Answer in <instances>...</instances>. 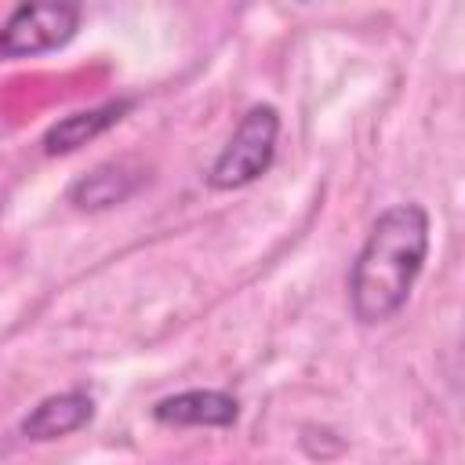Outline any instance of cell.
Returning a JSON list of instances; mask_svg holds the SVG:
<instances>
[{"label":"cell","instance_id":"obj_5","mask_svg":"<svg viewBox=\"0 0 465 465\" xmlns=\"http://www.w3.org/2000/svg\"><path fill=\"white\" fill-rule=\"evenodd\" d=\"M142 185H145V171L138 163H131V160H105V163L91 167L87 174H80L65 189V200L76 211H109V207L131 200Z\"/></svg>","mask_w":465,"mask_h":465},{"label":"cell","instance_id":"obj_2","mask_svg":"<svg viewBox=\"0 0 465 465\" xmlns=\"http://www.w3.org/2000/svg\"><path fill=\"white\" fill-rule=\"evenodd\" d=\"M276 138H280V113L276 105H251L229 142L218 149V156L207 167V185L218 193L243 189L258 182L272 160H276Z\"/></svg>","mask_w":465,"mask_h":465},{"label":"cell","instance_id":"obj_1","mask_svg":"<svg viewBox=\"0 0 465 465\" xmlns=\"http://www.w3.org/2000/svg\"><path fill=\"white\" fill-rule=\"evenodd\" d=\"M429 258V211L421 203L385 207L349 269V309L363 327L403 312Z\"/></svg>","mask_w":465,"mask_h":465},{"label":"cell","instance_id":"obj_7","mask_svg":"<svg viewBox=\"0 0 465 465\" xmlns=\"http://www.w3.org/2000/svg\"><path fill=\"white\" fill-rule=\"evenodd\" d=\"M131 109H134V98H105V102H98V105H91V109H76V113L54 120V124L44 131L40 145H44L47 156L76 153L80 145H87V142L102 138L105 131H113Z\"/></svg>","mask_w":465,"mask_h":465},{"label":"cell","instance_id":"obj_4","mask_svg":"<svg viewBox=\"0 0 465 465\" xmlns=\"http://www.w3.org/2000/svg\"><path fill=\"white\" fill-rule=\"evenodd\" d=\"M240 418V400L225 389H185L153 403V421L178 429H225Z\"/></svg>","mask_w":465,"mask_h":465},{"label":"cell","instance_id":"obj_6","mask_svg":"<svg viewBox=\"0 0 465 465\" xmlns=\"http://www.w3.org/2000/svg\"><path fill=\"white\" fill-rule=\"evenodd\" d=\"M91 418H94V396L87 389H62V392L44 396L18 421V432L25 440L47 443V440H62V436L80 432L84 425H91Z\"/></svg>","mask_w":465,"mask_h":465},{"label":"cell","instance_id":"obj_3","mask_svg":"<svg viewBox=\"0 0 465 465\" xmlns=\"http://www.w3.org/2000/svg\"><path fill=\"white\" fill-rule=\"evenodd\" d=\"M84 22L80 4H18L0 22V62L36 58L65 47Z\"/></svg>","mask_w":465,"mask_h":465}]
</instances>
